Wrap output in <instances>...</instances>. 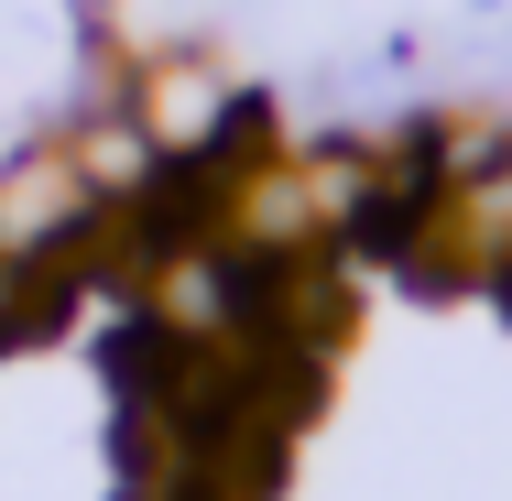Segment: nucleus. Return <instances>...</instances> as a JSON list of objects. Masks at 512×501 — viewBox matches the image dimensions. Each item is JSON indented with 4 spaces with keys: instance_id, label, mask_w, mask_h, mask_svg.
<instances>
[{
    "instance_id": "nucleus-4",
    "label": "nucleus",
    "mask_w": 512,
    "mask_h": 501,
    "mask_svg": "<svg viewBox=\"0 0 512 501\" xmlns=\"http://www.w3.org/2000/svg\"><path fill=\"white\" fill-rule=\"evenodd\" d=\"M66 305H77L66 262H11V251H0V349H33Z\"/></svg>"
},
{
    "instance_id": "nucleus-3",
    "label": "nucleus",
    "mask_w": 512,
    "mask_h": 501,
    "mask_svg": "<svg viewBox=\"0 0 512 501\" xmlns=\"http://www.w3.org/2000/svg\"><path fill=\"white\" fill-rule=\"evenodd\" d=\"M66 153H77V175H88V197H99V207H131V197H153V186H164V153H153V131H142L120 99L77 109Z\"/></svg>"
},
{
    "instance_id": "nucleus-2",
    "label": "nucleus",
    "mask_w": 512,
    "mask_h": 501,
    "mask_svg": "<svg viewBox=\"0 0 512 501\" xmlns=\"http://www.w3.org/2000/svg\"><path fill=\"white\" fill-rule=\"evenodd\" d=\"M88 175H77V153H66V131L55 142H22L11 164H0V251L11 262H55L77 229H88Z\"/></svg>"
},
{
    "instance_id": "nucleus-5",
    "label": "nucleus",
    "mask_w": 512,
    "mask_h": 501,
    "mask_svg": "<svg viewBox=\"0 0 512 501\" xmlns=\"http://www.w3.org/2000/svg\"><path fill=\"white\" fill-rule=\"evenodd\" d=\"M491 295H502V305H512V251H502V284H491Z\"/></svg>"
},
{
    "instance_id": "nucleus-1",
    "label": "nucleus",
    "mask_w": 512,
    "mask_h": 501,
    "mask_svg": "<svg viewBox=\"0 0 512 501\" xmlns=\"http://www.w3.org/2000/svg\"><path fill=\"white\" fill-rule=\"evenodd\" d=\"M240 77L218 66V55H175V44H153V55H131V77H120V109L153 131V153L164 164H197L218 153V131L240 120Z\"/></svg>"
}]
</instances>
